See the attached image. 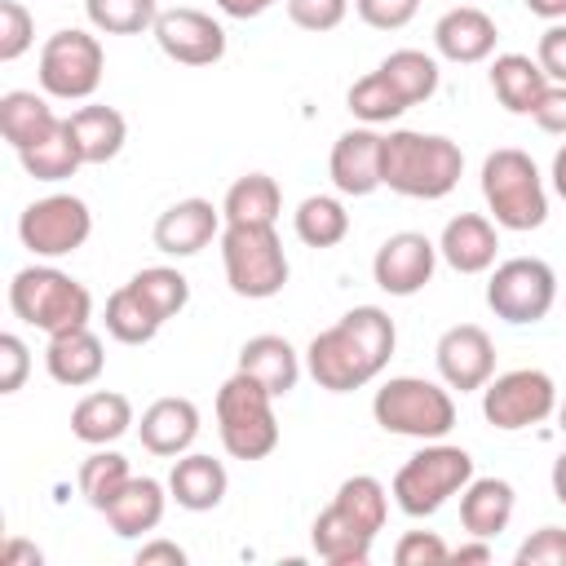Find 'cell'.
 I'll use <instances>...</instances> for the list:
<instances>
[{
  "label": "cell",
  "instance_id": "6da1fadb",
  "mask_svg": "<svg viewBox=\"0 0 566 566\" xmlns=\"http://www.w3.org/2000/svg\"><path fill=\"white\" fill-rule=\"evenodd\" d=\"M398 345V327L380 305H354L305 345V371L327 394H354L371 385Z\"/></svg>",
  "mask_w": 566,
  "mask_h": 566
},
{
  "label": "cell",
  "instance_id": "7a4b0ae2",
  "mask_svg": "<svg viewBox=\"0 0 566 566\" xmlns=\"http://www.w3.org/2000/svg\"><path fill=\"white\" fill-rule=\"evenodd\" d=\"M464 150L442 133L420 128H394L385 133L380 155V181L402 199H442L460 186Z\"/></svg>",
  "mask_w": 566,
  "mask_h": 566
},
{
  "label": "cell",
  "instance_id": "3957f363",
  "mask_svg": "<svg viewBox=\"0 0 566 566\" xmlns=\"http://www.w3.org/2000/svg\"><path fill=\"white\" fill-rule=\"evenodd\" d=\"M482 199L500 230L526 234L548 221V190L535 168V159L517 146H500L482 159Z\"/></svg>",
  "mask_w": 566,
  "mask_h": 566
},
{
  "label": "cell",
  "instance_id": "277c9868",
  "mask_svg": "<svg viewBox=\"0 0 566 566\" xmlns=\"http://www.w3.org/2000/svg\"><path fill=\"white\" fill-rule=\"evenodd\" d=\"M9 310L27 327H35L44 336H57V332H71V327H88L93 292L57 265H22L9 279Z\"/></svg>",
  "mask_w": 566,
  "mask_h": 566
},
{
  "label": "cell",
  "instance_id": "5b68a950",
  "mask_svg": "<svg viewBox=\"0 0 566 566\" xmlns=\"http://www.w3.org/2000/svg\"><path fill=\"white\" fill-rule=\"evenodd\" d=\"M371 416L394 438L438 442V438H447L455 429V398L438 380H424V376H389L376 389V398H371Z\"/></svg>",
  "mask_w": 566,
  "mask_h": 566
},
{
  "label": "cell",
  "instance_id": "8992f818",
  "mask_svg": "<svg viewBox=\"0 0 566 566\" xmlns=\"http://www.w3.org/2000/svg\"><path fill=\"white\" fill-rule=\"evenodd\" d=\"M217 433L226 455L234 460H265L279 447V416L274 394L234 367V376L217 389Z\"/></svg>",
  "mask_w": 566,
  "mask_h": 566
},
{
  "label": "cell",
  "instance_id": "52a82bcc",
  "mask_svg": "<svg viewBox=\"0 0 566 566\" xmlns=\"http://www.w3.org/2000/svg\"><path fill=\"white\" fill-rule=\"evenodd\" d=\"M473 482V455L451 442H424L398 473H394V504L407 517H433L447 500H455Z\"/></svg>",
  "mask_w": 566,
  "mask_h": 566
},
{
  "label": "cell",
  "instance_id": "ba28073f",
  "mask_svg": "<svg viewBox=\"0 0 566 566\" xmlns=\"http://www.w3.org/2000/svg\"><path fill=\"white\" fill-rule=\"evenodd\" d=\"M226 283L243 301H270L287 287V252L274 226H226L221 230Z\"/></svg>",
  "mask_w": 566,
  "mask_h": 566
},
{
  "label": "cell",
  "instance_id": "9c48e42d",
  "mask_svg": "<svg viewBox=\"0 0 566 566\" xmlns=\"http://www.w3.org/2000/svg\"><path fill=\"white\" fill-rule=\"evenodd\" d=\"M102 71H106V53H102V40L93 31L66 27L40 44V71L35 75H40V88L57 102H88L102 84Z\"/></svg>",
  "mask_w": 566,
  "mask_h": 566
},
{
  "label": "cell",
  "instance_id": "30bf717a",
  "mask_svg": "<svg viewBox=\"0 0 566 566\" xmlns=\"http://www.w3.org/2000/svg\"><path fill=\"white\" fill-rule=\"evenodd\" d=\"M486 305L495 318L526 327L548 318V310L557 305V274L548 261L539 256H509L500 265H491L486 279Z\"/></svg>",
  "mask_w": 566,
  "mask_h": 566
},
{
  "label": "cell",
  "instance_id": "8fae6325",
  "mask_svg": "<svg viewBox=\"0 0 566 566\" xmlns=\"http://www.w3.org/2000/svg\"><path fill=\"white\" fill-rule=\"evenodd\" d=\"M482 416L500 433H517L557 416V385L539 367H513L482 385Z\"/></svg>",
  "mask_w": 566,
  "mask_h": 566
},
{
  "label": "cell",
  "instance_id": "7c38bea8",
  "mask_svg": "<svg viewBox=\"0 0 566 566\" xmlns=\"http://www.w3.org/2000/svg\"><path fill=\"white\" fill-rule=\"evenodd\" d=\"M88 234H93V212L80 195H44V199L27 203L18 217L22 248L44 256V261L80 252L88 243Z\"/></svg>",
  "mask_w": 566,
  "mask_h": 566
},
{
  "label": "cell",
  "instance_id": "4fadbf2b",
  "mask_svg": "<svg viewBox=\"0 0 566 566\" xmlns=\"http://www.w3.org/2000/svg\"><path fill=\"white\" fill-rule=\"evenodd\" d=\"M150 35L159 53L177 66H212L226 57V27L203 9H186V4L159 9Z\"/></svg>",
  "mask_w": 566,
  "mask_h": 566
},
{
  "label": "cell",
  "instance_id": "5bb4252c",
  "mask_svg": "<svg viewBox=\"0 0 566 566\" xmlns=\"http://www.w3.org/2000/svg\"><path fill=\"white\" fill-rule=\"evenodd\" d=\"M433 270H438V243L429 234H420V230L389 234L376 248V256H371V279L389 296H416V292H424L429 279H433Z\"/></svg>",
  "mask_w": 566,
  "mask_h": 566
},
{
  "label": "cell",
  "instance_id": "9a60e30c",
  "mask_svg": "<svg viewBox=\"0 0 566 566\" xmlns=\"http://www.w3.org/2000/svg\"><path fill=\"white\" fill-rule=\"evenodd\" d=\"M433 363H438V376H442L447 389L478 394L495 376V340L478 323H455L438 336Z\"/></svg>",
  "mask_w": 566,
  "mask_h": 566
},
{
  "label": "cell",
  "instance_id": "2e32d148",
  "mask_svg": "<svg viewBox=\"0 0 566 566\" xmlns=\"http://www.w3.org/2000/svg\"><path fill=\"white\" fill-rule=\"evenodd\" d=\"M221 230H226L221 208H217L212 199L190 195V199L168 203V208L155 217L150 239H155V248H159L164 256H195V252H203L212 239H221Z\"/></svg>",
  "mask_w": 566,
  "mask_h": 566
},
{
  "label": "cell",
  "instance_id": "e0dca14e",
  "mask_svg": "<svg viewBox=\"0 0 566 566\" xmlns=\"http://www.w3.org/2000/svg\"><path fill=\"white\" fill-rule=\"evenodd\" d=\"M380 155H385V133H376L371 124H358L349 133H340L332 142V155H327V177L340 195L349 199H363L371 190H380Z\"/></svg>",
  "mask_w": 566,
  "mask_h": 566
},
{
  "label": "cell",
  "instance_id": "ac0fdd59",
  "mask_svg": "<svg viewBox=\"0 0 566 566\" xmlns=\"http://www.w3.org/2000/svg\"><path fill=\"white\" fill-rule=\"evenodd\" d=\"M495 18L482 9V4H455L447 9L438 22H433V49L455 62V66H473V62H486L495 53Z\"/></svg>",
  "mask_w": 566,
  "mask_h": 566
},
{
  "label": "cell",
  "instance_id": "d6986e66",
  "mask_svg": "<svg viewBox=\"0 0 566 566\" xmlns=\"http://www.w3.org/2000/svg\"><path fill=\"white\" fill-rule=\"evenodd\" d=\"M500 252V226L482 212H460L438 234V256L455 274H486Z\"/></svg>",
  "mask_w": 566,
  "mask_h": 566
},
{
  "label": "cell",
  "instance_id": "ffe728a7",
  "mask_svg": "<svg viewBox=\"0 0 566 566\" xmlns=\"http://www.w3.org/2000/svg\"><path fill=\"white\" fill-rule=\"evenodd\" d=\"M137 438L150 455H164V460H177L195 447L199 438V407L190 398H155L142 420H137Z\"/></svg>",
  "mask_w": 566,
  "mask_h": 566
},
{
  "label": "cell",
  "instance_id": "44dd1931",
  "mask_svg": "<svg viewBox=\"0 0 566 566\" xmlns=\"http://www.w3.org/2000/svg\"><path fill=\"white\" fill-rule=\"evenodd\" d=\"M168 486L164 482H155V478H128V486L102 509V517H106V526L119 535V539H142V535H150L159 522H164V509H168Z\"/></svg>",
  "mask_w": 566,
  "mask_h": 566
},
{
  "label": "cell",
  "instance_id": "7402d4cb",
  "mask_svg": "<svg viewBox=\"0 0 566 566\" xmlns=\"http://www.w3.org/2000/svg\"><path fill=\"white\" fill-rule=\"evenodd\" d=\"M62 128V115L49 106V93H31V88H9L0 97V137L22 155L40 142H49Z\"/></svg>",
  "mask_w": 566,
  "mask_h": 566
},
{
  "label": "cell",
  "instance_id": "603a6c76",
  "mask_svg": "<svg viewBox=\"0 0 566 566\" xmlns=\"http://www.w3.org/2000/svg\"><path fill=\"white\" fill-rule=\"evenodd\" d=\"M44 367L57 385L66 389H84L102 376L106 367V354H102V336L93 327H71V332H57L49 336V349H44Z\"/></svg>",
  "mask_w": 566,
  "mask_h": 566
},
{
  "label": "cell",
  "instance_id": "cb8c5ba5",
  "mask_svg": "<svg viewBox=\"0 0 566 566\" xmlns=\"http://www.w3.org/2000/svg\"><path fill=\"white\" fill-rule=\"evenodd\" d=\"M226 486H230V473L221 460L203 455V451H186L172 460V473H168V495L177 500V509L186 513H208L226 500Z\"/></svg>",
  "mask_w": 566,
  "mask_h": 566
},
{
  "label": "cell",
  "instance_id": "d4e9b609",
  "mask_svg": "<svg viewBox=\"0 0 566 566\" xmlns=\"http://www.w3.org/2000/svg\"><path fill=\"white\" fill-rule=\"evenodd\" d=\"M310 544L327 566H367L376 535L363 522H354L340 504H327L310 526Z\"/></svg>",
  "mask_w": 566,
  "mask_h": 566
},
{
  "label": "cell",
  "instance_id": "484cf974",
  "mask_svg": "<svg viewBox=\"0 0 566 566\" xmlns=\"http://www.w3.org/2000/svg\"><path fill=\"white\" fill-rule=\"evenodd\" d=\"M133 424H137L133 402H128L124 394H115V389H93V394H84V398L71 407V433H75L80 442H88V447H111V442H119Z\"/></svg>",
  "mask_w": 566,
  "mask_h": 566
},
{
  "label": "cell",
  "instance_id": "4316f807",
  "mask_svg": "<svg viewBox=\"0 0 566 566\" xmlns=\"http://www.w3.org/2000/svg\"><path fill=\"white\" fill-rule=\"evenodd\" d=\"M239 371L256 376L274 398H287L301 380V354L292 349L287 336H274V332H261L252 340H243L239 349Z\"/></svg>",
  "mask_w": 566,
  "mask_h": 566
},
{
  "label": "cell",
  "instance_id": "83f0119b",
  "mask_svg": "<svg viewBox=\"0 0 566 566\" xmlns=\"http://www.w3.org/2000/svg\"><path fill=\"white\" fill-rule=\"evenodd\" d=\"M517 509V495L504 478H473L460 491V526L478 539H495L500 531H509Z\"/></svg>",
  "mask_w": 566,
  "mask_h": 566
},
{
  "label": "cell",
  "instance_id": "f1b7e54d",
  "mask_svg": "<svg viewBox=\"0 0 566 566\" xmlns=\"http://www.w3.org/2000/svg\"><path fill=\"white\" fill-rule=\"evenodd\" d=\"M548 84L553 80L544 75V66L526 53H495V62H491V88L509 115H535Z\"/></svg>",
  "mask_w": 566,
  "mask_h": 566
},
{
  "label": "cell",
  "instance_id": "f546056e",
  "mask_svg": "<svg viewBox=\"0 0 566 566\" xmlns=\"http://www.w3.org/2000/svg\"><path fill=\"white\" fill-rule=\"evenodd\" d=\"M66 128H71L84 164H111L128 142V119L115 106H102V102H88V106L71 111Z\"/></svg>",
  "mask_w": 566,
  "mask_h": 566
},
{
  "label": "cell",
  "instance_id": "4dcf8cb0",
  "mask_svg": "<svg viewBox=\"0 0 566 566\" xmlns=\"http://www.w3.org/2000/svg\"><path fill=\"white\" fill-rule=\"evenodd\" d=\"M279 212H283V190L270 172H243L221 199L226 226H274Z\"/></svg>",
  "mask_w": 566,
  "mask_h": 566
},
{
  "label": "cell",
  "instance_id": "1f68e13d",
  "mask_svg": "<svg viewBox=\"0 0 566 566\" xmlns=\"http://www.w3.org/2000/svg\"><path fill=\"white\" fill-rule=\"evenodd\" d=\"M102 323H106V332H111L119 345H150V340L159 336V327H164V318L133 292V283H124V287H115V292L106 296Z\"/></svg>",
  "mask_w": 566,
  "mask_h": 566
},
{
  "label": "cell",
  "instance_id": "d6a6232c",
  "mask_svg": "<svg viewBox=\"0 0 566 566\" xmlns=\"http://www.w3.org/2000/svg\"><path fill=\"white\" fill-rule=\"evenodd\" d=\"M376 71L402 93L407 106L429 102V97L438 93V84H442V71H438V62H433L424 49H394Z\"/></svg>",
  "mask_w": 566,
  "mask_h": 566
},
{
  "label": "cell",
  "instance_id": "836d02e7",
  "mask_svg": "<svg viewBox=\"0 0 566 566\" xmlns=\"http://www.w3.org/2000/svg\"><path fill=\"white\" fill-rule=\"evenodd\" d=\"M292 230L305 248H336L349 234V212L336 195H310L292 212Z\"/></svg>",
  "mask_w": 566,
  "mask_h": 566
},
{
  "label": "cell",
  "instance_id": "e575fe53",
  "mask_svg": "<svg viewBox=\"0 0 566 566\" xmlns=\"http://www.w3.org/2000/svg\"><path fill=\"white\" fill-rule=\"evenodd\" d=\"M128 478H133V469H128V460L119 455V451H111V447H97L93 455H84V464H80V495L88 500V509H106L124 486H128Z\"/></svg>",
  "mask_w": 566,
  "mask_h": 566
},
{
  "label": "cell",
  "instance_id": "d590c367",
  "mask_svg": "<svg viewBox=\"0 0 566 566\" xmlns=\"http://www.w3.org/2000/svg\"><path fill=\"white\" fill-rule=\"evenodd\" d=\"M345 106H349V115L354 119H363V124H394L402 111H411L407 102H402V93L380 75V71H367L363 80H354L349 84V93H345Z\"/></svg>",
  "mask_w": 566,
  "mask_h": 566
},
{
  "label": "cell",
  "instance_id": "8d00e7d4",
  "mask_svg": "<svg viewBox=\"0 0 566 566\" xmlns=\"http://www.w3.org/2000/svg\"><path fill=\"white\" fill-rule=\"evenodd\" d=\"M18 164H22L27 177H35V181H66V177H75V172L84 168V155H80V146H75V137H71V128H66V119H62V128H57L49 142L22 150Z\"/></svg>",
  "mask_w": 566,
  "mask_h": 566
},
{
  "label": "cell",
  "instance_id": "74e56055",
  "mask_svg": "<svg viewBox=\"0 0 566 566\" xmlns=\"http://www.w3.org/2000/svg\"><path fill=\"white\" fill-rule=\"evenodd\" d=\"M128 283H133V292H137L164 323L177 318V314L190 305V283H186V274L172 270V265H146V270H137Z\"/></svg>",
  "mask_w": 566,
  "mask_h": 566
},
{
  "label": "cell",
  "instance_id": "f35d334b",
  "mask_svg": "<svg viewBox=\"0 0 566 566\" xmlns=\"http://www.w3.org/2000/svg\"><path fill=\"white\" fill-rule=\"evenodd\" d=\"M332 504H340V509H345L354 522H363L371 535L385 531V517H389V491H385L380 478H371V473H354V478H345V482L336 486Z\"/></svg>",
  "mask_w": 566,
  "mask_h": 566
},
{
  "label": "cell",
  "instance_id": "ab89813d",
  "mask_svg": "<svg viewBox=\"0 0 566 566\" xmlns=\"http://www.w3.org/2000/svg\"><path fill=\"white\" fill-rule=\"evenodd\" d=\"M84 13L102 35H142L155 27L159 4L155 0H84Z\"/></svg>",
  "mask_w": 566,
  "mask_h": 566
},
{
  "label": "cell",
  "instance_id": "60d3db41",
  "mask_svg": "<svg viewBox=\"0 0 566 566\" xmlns=\"http://www.w3.org/2000/svg\"><path fill=\"white\" fill-rule=\"evenodd\" d=\"M35 44V18L22 0H0V62H18Z\"/></svg>",
  "mask_w": 566,
  "mask_h": 566
},
{
  "label": "cell",
  "instance_id": "b9f144b4",
  "mask_svg": "<svg viewBox=\"0 0 566 566\" xmlns=\"http://www.w3.org/2000/svg\"><path fill=\"white\" fill-rule=\"evenodd\" d=\"M394 562L398 566H447L451 548H447V539L438 531H407L394 544Z\"/></svg>",
  "mask_w": 566,
  "mask_h": 566
},
{
  "label": "cell",
  "instance_id": "7bdbcfd3",
  "mask_svg": "<svg viewBox=\"0 0 566 566\" xmlns=\"http://www.w3.org/2000/svg\"><path fill=\"white\" fill-rule=\"evenodd\" d=\"M517 566H566V531L562 526H539L531 531L517 553H513Z\"/></svg>",
  "mask_w": 566,
  "mask_h": 566
},
{
  "label": "cell",
  "instance_id": "ee69618b",
  "mask_svg": "<svg viewBox=\"0 0 566 566\" xmlns=\"http://www.w3.org/2000/svg\"><path fill=\"white\" fill-rule=\"evenodd\" d=\"M283 4L301 31H336L349 13V0H283Z\"/></svg>",
  "mask_w": 566,
  "mask_h": 566
},
{
  "label": "cell",
  "instance_id": "f6af8a7d",
  "mask_svg": "<svg viewBox=\"0 0 566 566\" xmlns=\"http://www.w3.org/2000/svg\"><path fill=\"white\" fill-rule=\"evenodd\" d=\"M420 0H354V13L371 27V31H402L416 18Z\"/></svg>",
  "mask_w": 566,
  "mask_h": 566
},
{
  "label": "cell",
  "instance_id": "bcb514c9",
  "mask_svg": "<svg viewBox=\"0 0 566 566\" xmlns=\"http://www.w3.org/2000/svg\"><path fill=\"white\" fill-rule=\"evenodd\" d=\"M31 371V354H27V340L18 332H4L0 336V394H18L22 380Z\"/></svg>",
  "mask_w": 566,
  "mask_h": 566
},
{
  "label": "cell",
  "instance_id": "7dc6e473",
  "mask_svg": "<svg viewBox=\"0 0 566 566\" xmlns=\"http://www.w3.org/2000/svg\"><path fill=\"white\" fill-rule=\"evenodd\" d=\"M535 62L553 84H566V22H548V31L535 44Z\"/></svg>",
  "mask_w": 566,
  "mask_h": 566
},
{
  "label": "cell",
  "instance_id": "c3c4849f",
  "mask_svg": "<svg viewBox=\"0 0 566 566\" xmlns=\"http://www.w3.org/2000/svg\"><path fill=\"white\" fill-rule=\"evenodd\" d=\"M531 119H535L544 133L566 137V84H548V93L539 97V106H535Z\"/></svg>",
  "mask_w": 566,
  "mask_h": 566
},
{
  "label": "cell",
  "instance_id": "681fc988",
  "mask_svg": "<svg viewBox=\"0 0 566 566\" xmlns=\"http://www.w3.org/2000/svg\"><path fill=\"white\" fill-rule=\"evenodd\" d=\"M133 562L137 566H186V548L172 539H146V544H137Z\"/></svg>",
  "mask_w": 566,
  "mask_h": 566
},
{
  "label": "cell",
  "instance_id": "f907efd6",
  "mask_svg": "<svg viewBox=\"0 0 566 566\" xmlns=\"http://www.w3.org/2000/svg\"><path fill=\"white\" fill-rule=\"evenodd\" d=\"M226 18H239V22H248V18H261V13H270L279 0H212Z\"/></svg>",
  "mask_w": 566,
  "mask_h": 566
},
{
  "label": "cell",
  "instance_id": "816d5d0a",
  "mask_svg": "<svg viewBox=\"0 0 566 566\" xmlns=\"http://www.w3.org/2000/svg\"><path fill=\"white\" fill-rule=\"evenodd\" d=\"M40 562H44V553L35 544H27V539H9L4 544V566H40Z\"/></svg>",
  "mask_w": 566,
  "mask_h": 566
},
{
  "label": "cell",
  "instance_id": "f5cc1de1",
  "mask_svg": "<svg viewBox=\"0 0 566 566\" xmlns=\"http://www.w3.org/2000/svg\"><path fill=\"white\" fill-rule=\"evenodd\" d=\"M451 562H455V566L491 562V539H478V535H473V544H455V548H451Z\"/></svg>",
  "mask_w": 566,
  "mask_h": 566
},
{
  "label": "cell",
  "instance_id": "db71d44e",
  "mask_svg": "<svg viewBox=\"0 0 566 566\" xmlns=\"http://www.w3.org/2000/svg\"><path fill=\"white\" fill-rule=\"evenodd\" d=\"M522 4L544 22H566V0H522Z\"/></svg>",
  "mask_w": 566,
  "mask_h": 566
},
{
  "label": "cell",
  "instance_id": "11a10c76",
  "mask_svg": "<svg viewBox=\"0 0 566 566\" xmlns=\"http://www.w3.org/2000/svg\"><path fill=\"white\" fill-rule=\"evenodd\" d=\"M548 482H553V495H557V504L566 509V447H562V455L553 460V473H548Z\"/></svg>",
  "mask_w": 566,
  "mask_h": 566
},
{
  "label": "cell",
  "instance_id": "9f6ffc18",
  "mask_svg": "<svg viewBox=\"0 0 566 566\" xmlns=\"http://www.w3.org/2000/svg\"><path fill=\"white\" fill-rule=\"evenodd\" d=\"M548 177H553V190L566 199V146L553 155V172H548Z\"/></svg>",
  "mask_w": 566,
  "mask_h": 566
},
{
  "label": "cell",
  "instance_id": "6f0895ef",
  "mask_svg": "<svg viewBox=\"0 0 566 566\" xmlns=\"http://www.w3.org/2000/svg\"><path fill=\"white\" fill-rule=\"evenodd\" d=\"M557 429H562V438H566V398L557 402Z\"/></svg>",
  "mask_w": 566,
  "mask_h": 566
}]
</instances>
